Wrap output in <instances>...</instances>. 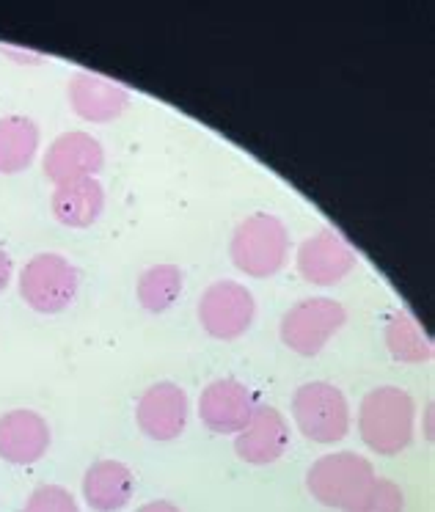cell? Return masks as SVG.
Instances as JSON below:
<instances>
[{
    "instance_id": "cell-7",
    "label": "cell",
    "mask_w": 435,
    "mask_h": 512,
    "mask_svg": "<svg viewBox=\"0 0 435 512\" xmlns=\"http://www.w3.org/2000/svg\"><path fill=\"white\" fill-rule=\"evenodd\" d=\"M254 314L257 301L240 281H215L199 298V323L212 339H240L254 323Z\"/></svg>"
},
{
    "instance_id": "cell-20",
    "label": "cell",
    "mask_w": 435,
    "mask_h": 512,
    "mask_svg": "<svg viewBox=\"0 0 435 512\" xmlns=\"http://www.w3.org/2000/svg\"><path fill=\"white\" fill-rule=\"evenodd\" d=\"M405 496L402 488L389 477H375L361 496L345 512H402Z\"/></svg>"
},
{
    "instance_id": "cell-14",
    "label": "cell",
    "mask_w": 435,
    "mask_h": 512,
    "mask_svg": "<svg viewBox=\"0 0 435 512\" xmlns=\"http://www.w3.org/2000/svg\"><path fill=\"white\" fill-rule=\"evenodd\" d=\"M50 446V427L42 413L14 408L0 416V457L12 466H31Z\"/></svg>"
},
{
    "instance_id": "cell-15",
    "label": "cell",
    "mask_w": 435,
    "mask_h": 512,
    "mask_svg": "<svg viewBox=\"0 0 435 512\" xmlns=\"http://www.w3.org/2000/svg\"><path fill=\"white\" fill-rule=\"evenodd\" d=\"M135 493V474L122 460H100L83 474V499L94 512L124 510Z\"/></svg>"
},
{
    "instance_id": "cell-12",
    "label": "cell",
    "mask_w": 435,
    "mask_h": 512,
    "mask_svg": "<svg viewBox=\"0 0 435 512\" xmlns=\"http://www.w3.org/2000/svg\"><path fill=\"white\" fill-rule=\"evenodd\" d=\"M290 449V424L273 405H257L251 422L235 435V452L251 466H270Z\"/></svg>"
},
{
    "instance_id": "cell-16",
    "label": "cell",
    "mask_w": 435,
    "mask_h": 512,
    "mask_svg": "<svg viewBox=\"0 0 435 512\" xmlns=\"http://www.w3.org/2000/svg\"><path fill=\"white\" fill-rule=\"evenodd\" d=\"M50 210L69 229L91 226L105 210V190H102L100 179L86 177L56 185L53 196H50Z\"/></svg>"
},
{
    "instance_id": "cell-23",
    "label": "cell",
    "mask_w": 435,
    "mask_h": 512,
    "mask_svg": "<svg viewBox=\"0 0 435 512\" xmlns=\"http://www.w3.org/2000/svg\"><path fill=\"white\" fill-rule=\"evenodd\" d=\"M135 512H182L174 504V501H168V499H155V501H146L144 507H138Z\"/></svg>"
},
{
    "instance_id": "cell-9",
    "label": "cell",
    "mask_w": 435,
    "mask_h": 512,
    "mask_svg": "<svg viewBox=\"0 0 435 512\" xmlns=\"http://www.w3.org/2000/svg\"><path fill=\"white\" fill-rule=\"evenodd\" d=\"M102 166H105L102 144L91 133H80V130H69V133L58 135L56 141L47 146L45 157H42L45 177L53 185L94 177Z\"/></svg>"
},
{
    "instance_id": "cell-2",
    "label": "cell",
    "mask_w": 435,
    "mask_h": 512,
    "mask_svg": "<svg viewBox=\"0 0 435 512\" xmlns=\"http://www.w3.org/2000/svg\"><path fill=\"white\" fill-rule=\"evenodd\" d=\"M232 262L237 270L254 279H268L279 273L290 254V232L281 218L270 212H254L237 223L232 234Z\"/></svg>"
},
{
    "instance_id": "cell-17",
    "label": "cell",
    "mask_w": 435,
    "mask_h": 512,
    "mask_svg": "<svg viewBox=\"0 0 435 512\" xmlns=\"http://www.w3.org/2000/svg\"><path fill=\"white\" fill-rule=\"evenodd\" d=\"M39 124L31 116H0V174H20L39 152Z\"/></svg>"
},
{
    "instance_id": "cell-11",
    "label": "cell",
    "mask_w": 435,
    "mask_h": 512,
    "mask_svg": "<svg viewBox=\"0 0 435 512\" xmlns=\"http://www.w3.org/2000/svg\"><path fill=\"white\" fill-rule=\"evenodd\" d=\"M257 408V400L246 383L235 378L212 380L199 397L201 422L218 435H237Z\"/></svg>"
},
{
    "instance_id": "cell-21",
    "label": "cell",
    "mask_w": 435,
    "mask_h": 512,
    "mask_svg": "<svg viewBox=\"0 0 435 512\" xmlns=\"http://www.w3.org/2000/svg\"><path fill=\"white\" fill-rule=\"evenodd\" d=\"M23 512H80L78 501L61 485H39L25 499Z\"/></svg>"
},
{
    "instance_id": "cell-24",
    "label": "cell",
    "mask_w": 435,
    "mask_h": 512,
    "mask_svg": "<svg viewBox=\"0 0 435 512\" xmlns=\"http://www.w3.org/2000/svg\"><path fill=\"white\" fill-rule=\"evenodd\" d=\"M424 438L433 441V402L424 405Z\"/></svg>"
},
{
    "instance_id": "cell-18",
    "label": "cell",
    "mask_w": 435,
    "mask_h": 512,
    "mask_svg": "<svg viewBox=\"0 0 435 512\" xmlns=\"http://www.w3.org/2000/svg\"><path fill=\"white\" fill-rule=\"evenodd\" d=\"M383 331H386V347H389V353L397 361L422 364V361L433 358V342H430V336L424 334L422 325L416 323L405 309L391 312Z\"/></svg>"
},
{
    "instance_id": "cell-13",
    "label": "cell",
    "mask_w": 435,
    "mask_h": 512,
    "mask_svg": "<svg viewBox=\"0 0 435 512\" xmlns=\"http://www.w3.org/2000/svg\"><path fill=\"white\" fill-rule=\"evenodd\" d=\"M67 97L72 111L80 119L94 124H108L119 119L130 105V91L122 83L91 72H75L67 83Z\"/></svg>"
},
{
    "instance_id": "cell-8",
    "label": "cell",
    "mask_w": 435,
    "mask_h": 512,
    "mask_svg": "<svg viewBox=\"0 0 435 512\" xmlns=\"http://www.w3.org/2000/svg\"><path fill=\"white\" fill-rule=\"evenodd\" d=\"M295 265L314 287H331L356 268V251L334 229H320L298 245Z\"/></svg>"
},
{
    "instance_id": "cell-22",
    "label": "cell",
    "mask_w": 435,
    "mask_h": 512,
    "mask_svg": "<svg viewBox=\"0 0 435 512\" xmlns=\"http://www.w3.org/2000/svg\"><path fill=\"white\" fill-rule=\"evenodd\" d=\"M12 273H14L12 256H9L6 251H3V248H0V292L9 287V281H12Z\"/></svg>"
},
{
    "instance_id": "cell-3",
    "label": "cell",
    "mask_w": 435,
    "mask_h": 512,
    "mask_svg": "<svg viewBox=\"0 0 435 512\" xmlns=\"http://www.w3.org/2000/svg\"><path fill=\"white\" fill-rule=\"evenodd\" d=\"M375 468L364 455L334 452L317 457L306 471V488L323 507L347 510L372 485Z\"/></svg>"
},
{
    "instance_id": "cell-6",
    "label": "cell",
    "mask_w": 435,
    "mask_h": 512,
    "mask_svg": "<svg viewBox=\"0 0 435 512\" xmlns=\"http://www.w3.org/2000/svg\"><path fill=\"white\" fill-rule=\"evenodd\" d=\"M347 323L345 306L334 298H303L281 317V342L298 356L312 358L323 350L331 336Z\"/></svg>"
},
{
    "instance_id": "cell-10",
    "label": "cell",
    "mask_w": 435,
    "mask_h": 512,
    "mask_svg": "<svg viewBox=\"0 0 435 512\" xmlns=\"http://www.w3.org/2000/svg\"><path fill=\"white\" fill-rule=\"evenodd\" d=\"M135 419L152 441H174L188 424V394L171 380L152 383L138 400Z\"/></svg>"
},
{
    "instance_id": "cell-4",
    "label": "cell",
    "mask_w": 435,
    "mask_h": 512,
    "mask_svg": "<svg viewBox=\"0 0 435 512\" xmlns=\"http://www.w3.org/2000/svg\"><path fill=\"white\" fill-rule=\"evenodd\" d=\"M292 419L314 444H336L350 430V405L342 389L325 380L303 383L292 397Z\"/></svg>"
},
{
    "instance_id": "cell-1",
    "label": "cell",
    "mask_w": 435,
    "mask_h": 512,
    "mask_svg": "<svg viewBox=\"0 0 435 512\" xmlns=\"http://www.w3.org/2000/svg\"><path fill=\"white\" fill-rule=\"evenodd\" d=\"M416 405L400 386H378L364 394L358 405L361 441L378 455H397L413 441Z\"/></svg>"
},
{
    "instance_id": "cell-19",
    "label": "cell",
    "mask_w": 435,
    "mask_h": 512,
    "mask_svg": "<svg viewBox=\"0 0 435 512\" xmlns=\"http://www.w3.org/2000/svg\"><path fill=\"white\" fill-rule=\"evenodd\" d=\"M182 284H185V276L177 265H152L141 273L138 287H135L138 303L152 314L168 312L179 301Z\"/></svg>"
},
{
    "instance_id": "cell-5",
    "label": "cell",
    "mask_w": 435,
    "mask_h": 512,
    "mask_svg": "<svg viewBox=\"0 0 435 512\" xmlns=\"http://www.w3.org/2000/svg\"><path fill=\"white\" fill-rule=\"evenodd\" d=\"M78 287V268L67 256L53 251L31 256L20 273V295L39 314H58L69 309V303L78 295Z\"/></svg>"
}]
</instances>
